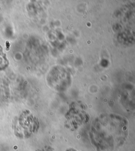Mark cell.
Segmentation results:
<instances>
[{"mask_svg":"<svg viewBox=\"0 0 135 151\" xmlns=\"http://www.w3.org/2000/svg\"><path fill=\"white\" fill-rule=\"evenodd\" d=\"M24 114L25 117H24V121L20 119V124L21 128V132L22 133L24 136H29L31 134L34 132L35 129L38 127V123L35 119L30 114Z\"/></svg>","mask_w":135,"mask_h":151,"instance_id":"cell-1","label":"cell"},{"mask_svg":"<svg viewBox=\"0 0 135 151\" xmlns=\"http://www.w3.org/2000/svg\"><path fill=\"white\" fill-rule=\"evenodd\" d=\"M9 65V61L6 55L3 52V48L0 45V70H4Z\"/></svg>","mask_w":135,"mask_h":151,"instance_id":"cell-2","label":"cell"},{"mask_svg":"<svg viewBox=\"0 0 135 151\" xmlns=\"http://www.w3.org/2000/svg\"><path fill=\"white\" fill-rule=\"evenodd\" d=\"M38 151H52L51 149H44V150H39Z\"/></svg>","mask_w":135,"mask_h":151,"instance_id":"cell-3","label":"cell"}]
</instances>
